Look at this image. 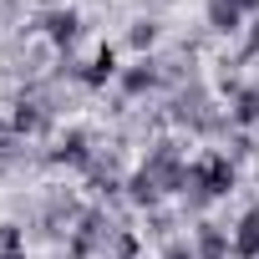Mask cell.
Returning a JSON list of instances; mask_svg holds the SVG:
<instances>
[{"mask_svg": "<svg viewBox=\"0 0 259 259\" xmlns=\"http://www.w3.org/2000/svg\"><path fill=\"white\" fill-rule=\"evenodd\" d=\"M229 244L239 259H259V208H249L234 229H229Z\"/></svg>", "mask_w": 259, "mask_h": 259, "instance_id": "1", "label": "cell"}, {"mask_svg": "<svg viewBox=\"0 0 259 259\" xmlns=\"http://www.w3.org/2000/svg\"><path fill=\"white\" fill-rule=\"evenodd\" d=\"M41 31H46L51 46H71L76 31H81V16L76 11H51V16H41Z\"/></svg>", "mask_w": 259, "mask_h": 259, "instance_id": "2", "label": "cell"}, {"mask_svg": "<svg viewBox=\"0 0 259 259\" xmlns=\"http://www.w3.org/2000/svg\"><path fill=\"white\" fill-rule=\"evenodd\" d=\"M56 163H71V168H92L97 158H92V143H87V133H66L61 143H56V153H51Z\"/></svg>", "mask_w": 259, "mask_h": 259, "instance_id": "3", "label": "cell"}, {"mask_svg": "<svg viewBox=\"0 0 259 259\" xmlns=\"http://www.w3.org/2000/svg\"><path fill=\"white\" fill-rule=\"evenodd\" d=\"M249 16L239 11V0H208V26L213 31H239Z\"/></svg>", "mask_w": 259, "mask_h": 259, "instance_id": "4", "label": "cell"}, {"mask_svg": "<svg viewBox=\"0 0 259 259\" xmlns=\"http://www.w3.org/2000/svg\"><path fill=\"white\" fill-rule=\"evenodd\" d=\"M229 122H234V127H259V87H249V92H239V97H234Z\"/></svg>", "mask_w": 259, "mask_h": 259, "instance_id": "5", "label": "cell"}, {"mask_svg": "<svg viewBox=\"0 0 259 259\" xmlns=\"http://www.w3.org/2000/svg\"><path fill=\"white\" fill-rule=\"evenodd\" d=\"M153 87H158V66H153V61H138V66H127V71H122V92H127V97L153 92Z\"/></svg>", "mask_w": 259, "mask_h": 259, "instance_id": "6", "label": "cell"}, {"mask_svg": "<svg viewBox=\"0 0 259 259\" xmlns=\"http://www.w3.org/2000/svg\"><path fill=\"white\" fill-rule=\"evenodd\" d=\"M112 76H117V51L102 46V51L92 56V66L81 71V81H87V87H102V81H112Z\"/></svg>", "mask_w": 259, "mask_h": 259, "instance_id": "7", "label": "cell"}, {"mask_svg": "<svg viewBox=\"0 0 259 259\" xmlns=\"http://www.w3.org/2000/svg\"><path fill=\"white\" fill-rule=\"evenodd\" d=\"M41 122H46V112H41L36 102H21V112H16V133H41Z\"/></svg>", "mask_w": 259, "mask_h": 259, "instance_id": "8", "label": "cell"}, {"mask_svg": "<svg viewBox=\"0 0 259 259\" xmlns=\"http://www.w3.org/2000/svg\"><path fill=\"white\" fill-rule=\"evenodd\" d=\"M133 46H138V51L158 46V21H138V26H133Z\"/></svg>", "mask_w": 259, "mask_h": 259, "instance_id": "9", "label": "cell"}, {"mask_svg": "<svg viewBox=\"0 0 259 259\" xmlns=\"http://www.w3.org/2000/svg\"><path fill=\"white\" fill-rule=\"evenodd\" d=\"M239 11L244 16H259V0H239Z\"/></svg>", "mask_w": 259, "mask_h": 259, "instance_id": "10", "label": "cell"}, {"mask_svg": "<svg viewBox=\"0 0 259 259\" xmlns=\"http://www.w3.org/2000/svg\"><path fill=\"white\" fill-rule=\"evenodd\" d=\"M102 259H117V254H102Z\"/></svg>", "mask_w": 259, "mask_h": 259, "instance_id": "11", "label": "cell"}]
</instances>
